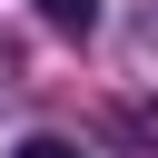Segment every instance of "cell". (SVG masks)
Masks as SVG:
<instances>
[{
  "instance_id": "obj_1",
  "label": "cell",
  "mask_w": 158,
  "mask_h": 158,
  "mask_svg": "<svg viewBox=\"0 0 158 158\" xmlns=\"http://www.w3.org/2000/svg\"><path fill=\"white\" fill-rule=\"evenodd\" d=\"M40 20H49V30H69V40H79V30H89V20H99V0H40Z\"/></svg>"
},
{
  "instance_id": "obj_2",
  "label": "cell",
  "mask_w": 158,
  "mask_h": 158,
  "mask_svg": "<svg viewBox=\"0 0 158 158\" xmlns=\"http://www.w3.org/2000/svg\"><path fill=\"white\" fill-rule=\"evenodd\" d=\"M10 158H79V148H69V138H49V128H40V138H20V148H10Z\"/></svg>"
}]
</instances>
